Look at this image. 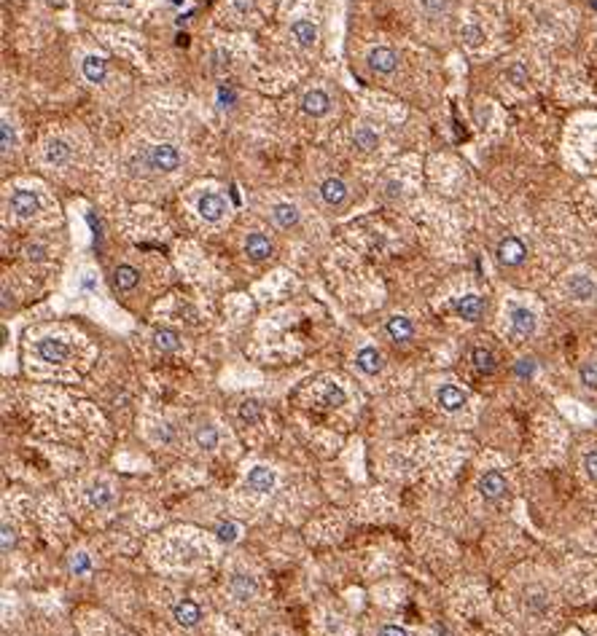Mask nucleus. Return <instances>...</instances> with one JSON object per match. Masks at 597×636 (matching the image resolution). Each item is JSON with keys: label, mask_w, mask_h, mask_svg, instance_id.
<instances>
[{"label": "nucleus", "mask_w": 597, "mask_h": 636, "mask_svg": "<svg viewBox=\"0 0 597 636\" xmlns=\"http://www.w3.org/2000/svg\"><path fill=\"white\" fill-rule=\"evenodd\" d=\"M455 311L457 317L466 320V323H479L482 314H484V298L476 295V293H468V295H463L455 304Z\"/></svg>", "instance_id": "obj_7"}, {"label": "nucleus", "mask_w": 597, "mask_h": 636, "mask_svg": "<svg viewBox=\"0 0 597 636\" xmlns=\"http://www.w3.org/2000/svg\"><path fill=\"white\" fill-rule=\"evenodd\" d=\"M471 362H474V368L479 374H492L498 368L495 355H492L490 349H484V346H476L474 352H471Z\"/></svg>", "instance_id": "obj_27"}, {"label": "nucleus", "mask_w": 597, "mask_h": 636, "mask_svg": "<svg viewBox=\"0 0 597 636\" xmlns=\"http://www.w3.org/2000/svg\"><path fill=\"white\" fill-rule=\"evenodd\" d=\"M272 221L280 225V228H294L298 223V209L294 205L280 202V205L272 207Z\"/></svg>", "instance_id": "obj_24"}, {"label": "nucleus", "mask_w": 597, "mask_h": 636, "mask_svg": "<svg viewBox=\"0 0 597 636\" xmlns=\"http://www.w3.org/2000/svg\"><path fill=\"white\" fill-rule=\"evenodd\" d=\"M0 132H3V154H8V151H14V145H17V129H14V124L8 119H3V124H0Z\"/></svg>", "instance_id": "obj_34"}, {"label": "nucleus", "mask_w": 597, "mask_h": 636, "mask_svg": "<svg viewBox=\"0 0 597 636\" xmlns=\"http://www.w3.org/2000/svg\"><path fill=\"white\" fill-rule=\"evenodd\" d=\"M275 473L269 470V467H253L250 473H247V481L245 486L250 489V491H256V494H269L272 489H275Z\"/></svg>", "instance_id": "obj_13"}, {"label": "nucleus", "mask_w": 597, "mask_h": 636, "mask_svg": "<svg viewBox=\"0 0 597 636\" xmlns=\"http://www.w3.org/2000/svg\"><path fill=\"white\" fill-rule=\"evenodd\" d=\"M71 344L68 341H59V339H43L38 341V357L43 362H52V365H62V362L71 357Z\"/></svg>", "instance_id": "obj_4"}, {"label": "nucleus", "mask_w": 597, "mask_h": 636, "mask_svg": "<svg viewBox=\"0 0 597 636\" xmlns=\"http://www.w3.org/2000/svg\"><path fill=\"white\" fill-rule=\"evenodd\" d=\"M81 73H84V78H87L89 84H103L108 75V62L103 59V57H87L84 62H81Z\"/></svg>", "instance_id": "obj_18"}, {"label": "nucleus", "mask_w": 597, "mask_h": 636, "mask_svg": "<svg viewBox=\"0 0 597 636\" xmlns=\"http://www.w3.org/2000/svg\"><path fill=\"white\" fill-rule=\"evenodd\" d=\"M141 282V272L135 269V266H119L116 272H113V285H116V290H132L135 285Z\"/></svg>", "instance_id": "obj_23"}, {"label": "nucleus", "mask_w": 597, "mask_h": 636, "mask_svg": "<svg viewBox=\"0 0 597 636\" xmlns=\"http://www.w3.org/2000/svg\"><path fill=\"white\" fill-rule=\"evenodd\" d=\"M229 591H231V596H234L237 602H250V599L256 596L259 585H256V580H253L250 575H234V577L229 580Z\"/></svg>", "instance_id": "obj_15"}, {"label": "nucleus", "mask_w": 597, "mask_h": 636, "mask_svg": "<svg viewBox=\"0 0 597 636\" xmlns=\"http://www.w3.org/2000/svg\"><path fill=\"white\" fill-rule=\"evenodd\" d=\"M579 378L587 390H597V360H587L579 368Z\"/></svg>", "instance_id": "obj_33"}, {"label": "nucleus", "mask_w": 597, "mask_h": 636, "mask_svg": "<svg viewBox=\"0 0 597 636\" xmlns=\"http://www.w3.org/2000/svg\"><path fill=\"white\" fill-rule=\"evenodd\" d=\"M568 293L576 301H592L597 293V285L587 274H573L568 279Z\"/></svg>", "instance_id": "obj_16"}, {"label": "nucleus", "mask_w": 597, "mask_h": 636, "mask_svg": "<svg viewBox=\"0 0 597 636\" xmlns=\"http://www.w3.org/2000/svg\"><path fill=\"white\" fill-rule=\"evenodd\" d=\"M352 145H355L358 151L369 154V151L377 148V135L371 132L369 126H358V129H355V135H352Z\"/></svg>", "instance_id": "obj_29"}, {"label": "nucleus", "mask_w": 597, "mask_h": 636, "mask_svg": "<svg viewBox=\"0 0 597 636\" xmlns=\"http://www.w3.org/2000/svg\"><path fill=\"white\" fill-rule=\"evenodd\" d=\"M345 400H347V395H345V390H342L339 384H329V387H326V392H323V397H320V403H323V406H329V408H339V406H345Z\"/></svg>", "instance_id": "obj_30"}, {"label": "nucleus", "mask_w": 597, "mask_h": 636, "mask_svg": "<svg viewBox=\"0 0 597 636\" xmlns=\"http://www.w3.org/2000/svg\"><path fill=\"white\" fill-rule=\"evenodd\" d=\"M245 256L250 260H266L272 256V242L264 234H250L245 239Z\"/></svg>", "instance_id": "obj_20"}, {"label": "nucleus", "mask_w": 597, "mask_h": 636, "mask_svg": "<svg viewBox=\"0 0 597 636\" xmlns=\"http://www.w3.org/2000/svg\"><path fill=\"white\" fill-rule=\"evenodd\" d=\"M240 419L245 422V424H256L259 419H261V403L259 400H245V403H240Z\"/></svg>", "instance_id": "obj_31"}, {"label": "nucleus", "mask_w": 597, "mask_h": 636, "mask_svg": "<svg viewBox=\"0 0 597 636\" xmlns=\"http://www.w3.org/2000/svg\"><path fill=\"white\" fill-rule=\"evenodd\" d=\"M355 365H358L364 374L374 376V374H380V371H382V355H380L374 346H364V349L355 355Z\"/></svg>", "instance_id": "obj_19"}, {"label": "nucleus", "mask_w": 597, "mask_h": 636, "mask_svg": "<svg viewBox=\"0 0 597 636\" xmlns=\"http://www.w3.org/2000/svg\"><path fill=\"white\" fill-rule=\"evenodd\" d=\"M329 108H331V100H329V94H326L323 89H312V91H307V94L301 97V110H304L307 116H312V119L326 116Z\"/></svg>", "instance_id": "obj_12"}, {"label": "nucleus", "mask_w": 597, "mask_h": 636, "mask_svg": "<svg viewBox=\"0 0 597 636\" xmlns=\"http://www.w3.org/2000/svg\"><path fill=\"white\" fill-rule=\"evenodd\" d=\"M320 199L329 207H342L347 202V186L339 177H329L320 183Z\"/></svg>", "instance_id": "obj_11"}, {"label": "nucleus", "mask_w": 597, "mask_h": 636, "mask_svg": "<svg viewBox=\"0 0 597 636\" xmlns=\"http://www.w3.org/2000/svg\"><path fill=\"white\" fill-rule=\"evenodd\" d=\"M154 346H157L159 352H175L178 346H180V336H178L175 330H170V327H159L157 333H154Z\"/></svg>", "instance_id": "obj_26"}, {"label": "nucleus", "mask_w": 597, "mask_h": 636, "mask_svg": "<svg viewBox=\"0 0 597 636\" xmlns=\"http://www.w3.org/2000/svg\"><path fill=\"white\" fill-rule=\"evenodd\" d=\"M436 403L447 413H457L466 406V392L460 387H455V384H441L439 392H436Z\"/></svg>", "instance_id": "obj_10"}, {"label": "nucleus", "mask_w": 597, "mask_h": 636, "mask_svg": "<svg viewBox=\"0 0 597 636\" xmlns=\"http://www.w3.org/2000/svg\"><path fill=\"white\" fill-rule=\"evenodd\" d=\"M145 161L151 170H159V172H173L180 167V151L170 142H161V145H154L148 154H145Z\"/></svg>", "instance_id": "obj_1"}, {"label": "nucleus", "mask_w": 597, "mask_h": 636, "mask_svg": "<svg viewBox=\"0 0 597 636\" xmlns=\"http://www.w3.org/2000/svg\"><path fill=\"white\" fill-rule=\"evenodd\" d=\"M194 441H196L199 448L213 451V448L218 446V430L213 424H202V427H196V432H194Z\"/></svg>", "instance_id": "obj_28"}, {"label": "nucleus", "mask_w": 597, "mask_h": 636, "mask_svg": "<svg viewBox=\"0 0 597 636\" xmlns=\"http://www.w3.org/2000/svg\"><path fill=\"white\" fill-rule=\"evenodd\" d=\"M14 545H17V529L11 524H3V553H11Z\"/></svg>", "instance_id": "obj_39"}, {"label": "nucleus", "mask_w": 597, "mask_h": 636, "mask_svg": "<svg viewBox=\"0 0 597 636\" xmlns=\"http://www.w3.org/2000/svg\"><path fill=\"white\" fill-rule=\"evenodd\" d=\"M11 209L17 212V218H33L36 212H41V199H38L36 191L27 188H17L11 193Z\"/></svg>", "instance_id": "obj_5"}, {"label": "nucleus", "mask_w": 597, "mask_h": 636, "mask_svg": "<svg viewBox=\"0 0 597 636\" xmlns=\"http://www.w3.org/2000/svg\"><path fill=\"white\" fill-rule=\"evenodd\" d=\"M113 497H116V494H113V489H110L108 483H103V481L92 483V486L87 489L89 505H92V508H97V510H103V508H110V505H113Z\"/></svg>", "instance_id": "obj_21"}, {"label": "nucleus", "mask_w": 597, "mask_h": 636, "mask_svg": "<svg viewBox=\"0 0 597 636\" xmlns=\"http://www.w3.org/2000/svg\"><path fill=\"white\" fill-rule=\"evenodd\" d=\"M8 298H11L8 290H3V309H8Z\"/></svg>", "instance_id": "obj_46"}, {"label": "nucleus", "mask_w": 597, "mask_h": 636, "mask_svg": "<svg viewBox=\"0 0 597 636\" xmlns=\"http://www.w3.org/2000/svg\"><path fill=\"white\" fill-rule=\"evenodd\" d=\"M27 258L30 260H43L46 258V247H41V244H30V247H27Z\"/></svg>", "instance_id": "obj_41"}, {"label": "nucleus", "mask_w": 597, "mask_h": 636, "mask_svg": "<svg viewBox=\"0 0 597 636\" xmlns=\"http://www.w3.org/2000/svg\"><path fill=\"white\" fill-rule=\"evenodd\" d=\"M460 35H463V40H466L468 46H474V49L476 46H482V40H484V33H482V27H479V24H466Z\"/></svg>", "instance_id": "obj_35"}, {"label": "nucleus", "mask_w": 597, "mask_h": 636, "mask_svg": "<svg viewBox=\"0 0 597 636\" xmlns=\"http://www.w3.org/2000/svg\"><path fill=\"white\" fill-rule=\"evenodd\" d=\"M380 636H409V634H406V628H401V626H382Z\"/></svg>", "instance_id": "obj_42"}, {"label": "nucleus", "mask_w": 597, "mask_h": 636, "mask_svg": "<svg viewBox=\"0 0 597 636\" xmlns=\"http://www.w3.org/2000/svg\"><path fill=\"white\" fill-rule=\"evenodd\" d=\"M49 3H54V6H62V0H49Z\"/></svg>", "instance_id": "obj_47"}, {"label": "nucleus", "mask_w": 597, "mask_h": 636, "mask_svg": "<svg viewBox=\"0 0 597 636\" xmlns=\"http://www.w3.org/2000/svg\"><path fill=\"white\" fill-rule=\"evenodd\" d=\"M479 494L487 499V502H498L509 494V483L503 478L501 470H487L482 478H479Z\"/></svg>", "instance_id": "obj_3"}, {"label": "nucleus", "mask_w": 597, "mask_h": 636, "mask_svg": "<svg viewBox=\"0 0 597 636\" xmlns=\"http://www.w3.org/2000/svg\"><path fill=\"white\" fill-rule=\"evenodd\" d=\"M173 618H175L178 626L194 628V626L202 620V609H199L194 602H189V599H183V602H178L175 607H173Z\"/></svg>", "instance_id": "obj_17"}, {"label": "nucleus", "mask_w": 597, "mask_h": 636, "mask_svg": "<svg viewBox=\"0 0 597 636\" xmlns=\"http://www.w3.org/2000/svg\"><path fill=\"white\" fill-rule=\"evenodd\" d=\"M506 78H509L511 84H517V87H525L527 84V70L522 68V65H511L509 73H506Z\"/></svg>", "instance_id": "obj_38"}, {"label": "nucleus", "mask_w": 597, "mask_h": 636, "mask_svg": "<svg viewBox=\"0 0 597 636\" xmlns=\"http://www.w3.org/2000/svg\"><path fill=\"white\" fill-rule=\"evenodd\" d=\"M495 256H498V263H501V266L517 269V266H522V263H525L527 247H525V242L519 239V237H503V239L498 242V250H495Z\"/></svg>", "instance_id": "obj_2"}, {"label": "nucleus", "mask_w": 597, "mask_h": 636, "mask_svg": "<svg viewBox=\"0 0 597 636\" xmlns=\"http://www.w3.org/2000/svg\"><path fill=\"white\" fill-rule=\"evenodd\" d=\"M517 374H519V376H530V374H533V360H519Z\"/></svg>", "instance_id": "obj_44"}, {"label": "nucleus", "mask_w": 597, "mask_h": 636, "mask_svg": "<svg viewBox=\"0 0 597 636\" xmlns=\"http://www.w3.org/2000/svg\"><path fill=\"white\" fill-rule=\"evenodd\" d=\"M535 325H538V320H535V314L530 309H525V306H514V309H511V333H514L517 339L533 336V333H535Z\"/></svg>", "instance_id": "obj_6"}, {"label": "nucleus", "mask_w": 597, "mask_h": 636, "mask_svg": "<svg viewBox=\"0 0 597 636\" xmlns=\"http://www.w3.org/2000/svg\"><path fill=\"white\" fill-rule=\"evenodd\" d=\"M291 38L296 40L301 49H312L317 40V27L310 22V19H296L291 24Z\"/></svg>", "instance_id": "obj_14"}, {"label": "nucleus", "mask_w": 597, "mask_h": 636, "mask_svg": "<svg viewBox=\"0 0 597 636\" xmlns=\"http://www.w3.org/2000/svg\"><path fill=\"white\" fill-rule=\"evenodd\" d=\"M234 3V8L240 11V14H247V11H253V3L256 0H231Z\"/></svg>", "instance_id": "obj_43"}, {"label": "nucleus", "mask_w": 597, "mask_h": 636, "mask_svg": "<svg viewBox=\"0 0 597 636\" xmlns=\"http://www.w3.org/2000/svg\"><path fill=\"white\" fill-rule=\"evenodd\" d=\"M81 285H84V290H94V288H97V282H94V276L92 274L84 276V282H81Z\"/></svg>", "instance_id": "obj_45"}, {"label": "nucleus", "mask_w": 597, "mask_h": 636, "mask_svg": "<svg viewBox=\"0 0 597 636\" xmlns=\"http://www.w3.org/2000/svg\"><path fill=\"white\" fill-rule=\"evenodd\" d=\"M449 3L452 0H417L422 14H428V17H444L449 11Z\"/></svg>", "instance_id": "obj_32"}, {"label": "nucleus", "mask_w": 597, "mask_h": 636, "mask_svg": "<svg viewBox=\"0 0 597 636\" xmlns=\"http://www.w3.org/2000/svg\"><path fill=\"white\" fill-rule=\"evenodd\" d=\"M215 534H218V540H221V542H234V540L240 537V526H237V524H231V521H226V524H218Z\"/></svg>", "instance_id": "obj_36"}, {"label": "nucleus", "mask_w": 597, "mask_h": 636, "mask_svg": "<svg viewBox=\"0 0 597 636\" xmlns=\"http://www.w3.org/2000/svg\"><path fill=\"white\" fill-rule=\"evenodd\" d=\"M71 569L75 572V575H87L89 569H92V561H89L87 553H73L71 559Z\"/></svg>", "instance_id": "obj_37"}, {"label": "nucleus", "mask_w": 597, "mask_h": 636, "mask_svg": "<svg viewBox=\"0 0 597 636\" xmlns=\"http://www.w3.org/2000/svg\"><path fill=\"white\" fill-rule=\"evenodd\" d=\"M366 62H369V68L374 70V73H382V75H387V73H393V70L398 68V57H396L393 49H387V46L371 49L369 57H366Z\"/></svg>", "instance_id": "obj_9"}, {"label": "nucleus", "mask_w": 597, "mask_h": 636, "mask_svg": "<svg viewBox=\"0 0 597 636\" xmlns=\"http://www.w3.org/2000/svg\"><path fill=\"white\" fill-rule=\"evenodd\" d=\"M387 333H390V339H393V341H409V339H412V333H415L412 320H406V317H401V314L390 317V320H387Z\"/></svg>", "instance_id": "obj_22"}, {"label": "nucleus", "mask_w": 597, "mask_h": 636, "mask_svg": "<svg viewBox=\"0 0 597 636\" xmlns=\"http://www.w3.org/2000/svg\"><path fill=\"white\" fill-rule=\"evenodd\" d=\"M196 212H199L208 223H215V221H221V215L226 212V202H224L221 193H205V196H199V202H196Z\"/></svg>", "instance_id": "obj_8"}, {"label": "nucleus", "mask_w": 597, "mask_h": 636, "mask_svg": "<svg viewBox=\"0 0 597 636\" xmlns=\"http://www.w3.org/2000/svg\"><path fill=\"white\" fill-rule=\"evenodd\" d=\"M584 470H587V475L597 483V448H592V451L584 457Z\"/></svg>", "instance_id": "obj_40"}, {"label": "nucleus", "mask_w": 597, "mask_h": 636, "mask_svg": "<svg viewBox=\"0 0 597 636\" xmlns=\"http://www.w3.org/2000/svg\"><path fill=\"white\" fill-rule=\"evenodd\" d=\"M71 154H73V148L65 142V140H52L49 145H46V161L49 164H54V167H59V164H65L68 158H71Z\"/></svg>", "instance_id": "obj_25"}, {"label": "nucleus", "mask_w": 597, "mask_h": 636, "mask_svg": "<svg viewBox=\"0 0 597 636\" xmlns=\"http://www.w3.org/2000/svg\"><path fill=\"white\" fill-rule=\"evenodd\" d=\"M122 3H129V0H122Z\"/></svg>", "instance_id": "obj_48"}]
</instances>
